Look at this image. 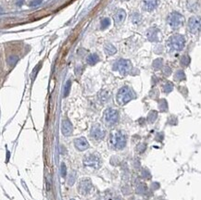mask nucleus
Here are the masks:
<instances>
[{"label": "nucleus", "mask_w": 201, "mask_h": 200, "mask_svg": "<svg viewBox=\"0 0 201 200\" xmlns=\"http://www.w3.org/2000/svg\"><path fill=\"white\" fill-rule=\"evenodd\" d=\"M189 63H190V58L188 57V56H182V59H181V64L182 65V66H185V67H186V66H188L189 65Z\"/></svg>", "instance_id": "nucleus-20"}, {"label": "nucleus", "mask_w": 201, "mask_h": 200, "mask_svg": "<svg viewBox=\"0 0 201 200\" xmlns=\"http://www.w3.org/2000/svg\"><path fill=\"white\" fill-rule=\"evenodd\" d=\"M61 132L65 136H70L72 132H73V127H72L71 122L69 120H62L61 123Z\"/></svg>", "instance_id": "nucleus-12"}, {"label": "nucleus", "mask_w": 201, "mask_h": 200, "mask_svg": "<svg viewBox=\"0 0 201 200\" xmlns=\"http://www.w3.org/2000/svg\"><path fill=\"white\" fill-rule=\"evenodd\" d=\"M125 18H126V12H125L123 9H118V10L116 11V13L114 14V16H113L114 22H115V23L118 24V25L121 24V23L124 22Z\"/></svg>", "instance_id": "nucleus-15"}, {"label": "nucleus", "mask_w": 201, "mask_h": 200, "mask_svg": "<svg viewBox=\"0 0 201 200\" xmlns=\"http://www.w3.org/2000/svg\"><path fill=\"white\" fill-rule=\"evenodd\" d=\"M86 61L89 65H96L99 61V57L97 54H91L86 59Z\"/></svg>", "instance_id": "nucleus-17"}, {"label": "nucleus", "mask_w": 201, "mask_h": 200, "mask_svg": "<svg viewBox=\"0 0 201 200\" xmlns=\"http://www.w3.org/2000/svg\"><path fill=\"white\" fill-rule=\"evenodd\" d=\"M43 2V0H32L30 2V7H37Z\"/></svg>", "instance_id": "nucleus-28"}, {"label": "nucleus", "mask_w": 201, "mask_h": 200, "mask_svg": "<svg viewBox=\"0 0 201 200\" xmlns=\"http://www.w3.org/2000/svg\"><path fill=\"white\" fill-rule=\"evenodd\" d=\"M67 174V167L65 165V163H61V166H60V175L62 177H65Z\"/></svg>", "instance_id": "nucleus-26"}, {"label": "nucleus", "mask_w": 201, "mask_h": 200, "mask_svg": "<svg viewBox=\"0 0 201 200\" xmlns=\"http://www.w3.org/2000/svg\"><path fill=\"white\" fill-rule=\"evenodd\" d=\"M74 145L79 151H84L89 147V143L84 137H80L74 140Z\"/></svg>", "instance_id": "nucleus-13"}, {"label": "nucleus", "mask_w": 201, "mask_h": 200, "mask_svg": "<svg viewBox=\"0 0 201 200\" xmlns=\"http://www.w3.org/2000/svg\"><path fill=\"white\" fill-rule=\"evenodd\" d=\"M172 89H173V85H172V83H167L165 85H164V87H163V90H164V92L165 93H171L172 91Z\"/></svg>", "instance_id": "nucleus-21"}, {"label": "nucleus", "mask_w": 201, "mask_h": 200, "mask_svg": "<svg viewBox=\"0 0 201 200\" xmlns=\"http://www.w3.org/2000/svg\"><path fill=\"white\" fill-rule=\"evenodd\" d=\"M113 69L115 70H119L121 75H127L132 69V63L128 59H120L115 63Z\"/></svg>", "instance_id": "nucleus-5"}, {"label": "nucleus", "mask_w": 201, "mask_h": 200, "mask_svg": "<svg viewBox=\"0 0 201 200\" xmlns=\"http://www.w3.org/2000/svg\"><path fill=\"white\" fill-rule=\"evenodd\" d=\"M167 22H168L169 26L172 29L176 30V29H179L181 26L184 25L185 18L178 12H172L168 16Z\"/></svg>", "instance_id": "nucleus-4"}, {"label": "nucleus", "mask_w": 201, "mask_h": 200, "mask_svg": "<svg viewBox=\"0 0 201 200\" xmlns=\"http://www.w3.org/2000/svg\"><path fill=\"white\" fill-rule=\"evenodd\" d=\"M109 24H111V21H109L108 18H104V19L101 21V28L103 30L107 28L109 26Z\"/></svg>", "instance_id": "nucleus-22"}, {"label": "nucleus", "mask_w": 201, "mask_h": 200, "mask_svg": "<svg viewBox=\"0 0 201 200\" xmlns=\"http://www.w3.org/2000/svg\"><path fill=\"white\" fill-rule=\"evenodd\" d=\"M91 188H92V183H91L90 179L83 178L80 183V187H79L80 192L83 195H84V194H87L91 190Z\"/></svg>", "instance_id": "nucleus-14"}, {"label": "nucleus", "mask_w": 201, "mask_h": 200, "mask_svg": "<svg viewBox=\"0 0 201 200\" xmlns=\"http://www.w3.org/2000/svg\"><path fill=\"white\" fill-rule=\"evenodd\" d=\"M104 50H105V53L107 54V56H112V55H114V54H116V52H117L116 47H115L113 45L109 44V43H107V44L105 45Z\"/></svg>", "instance_id": "nucleus-16"}, {"label": "nucleus", "mask_w": 201, "mask_h": 200, "mask_svg": "<svg viewBox=\"0 0 201 200\" xmlns=\"http://www.w3.org/2000/svg\"><path fill=\"white\" fill-rule=\"evenodd\" d=\"M159 4V0H142V8L145 11L154 10Z\"/></svg>", "instance_id": "nucleus-11"}, {"label": "nucleus", "mask_w": 201, "mask_h": 200, "mask_svg": "<svg viewBox=\"0 0 201 200\" xmlns=\"http://www.w3.org/2000/svg\"><path fill=\"white\" fill-rule=\"evenodd\" d=\"M70 85H71V82L69 80V81L66 83L65 86H64V93H63L64 97H67L69 96V94H70Z\"/></svg>", "instance_id": "nucleus-19"}, {"label": "nucleus", "mask_w": 201, "mask_h": 200, "mask_svg": "<svg viewBox=\"0 0 201 200\" xmlns=\"http://www.w3.org/2000/svg\"><path fill=\"white\" fill-rule=\"evenodd\" d=\"M161 66H162V59H156L154 62H153V67L155 68V69H159V68H161Z\"/></svg>", "instance_id": "nucleus-27"}, {"label": "nucleus", "mask_w": 201, "mask_h": 200, "mask_svg": "<svg viewBox=\"0 0 201 200\" xmlns=\"http://www.w3.org/2000/svg\"><path fill=\"white\" fill-rule=\"evenodd\" d=\"M105 130L102 128V126L99 124H96L91 129V136L96 140H102L105 137Z\"/></svg>", "instance_id": "nucleus-8"}, {"label": "nucleus", "mask_w": 201, "mask_h": 200, "mask_svg": "<svg viewBox=\"0 0 201 200\" xmlns=\"http://www.w3.org/2000/svg\"><path fill=\"white\" fill-rule=\"evenodd\" d=\"M133 98H134V94L132 92V90L128 86H123L119 90L116 99L119 105L123 106L128 102H130Z\"/></svg>", "instance_id": "nucleus-1"}, {"label": "nucleus", "mask_w": 201, "mask_h": 200, "mask_svg": "<svg viewBox=\"0 0 201 200\" xmlns=\"http://www.w3.org/2000/svg\"><path fill=\"white\" fill-rule=\"evenodd\" d=\"M83 164H84V166L89 167V168L98 169L101 165V161L97 156L87 155L83 159Z\"/></svg>", "instance_id": "nucleus-7"}, {"label": "nucleus", "mask_w": 201, "mask_h": 200, "mask_svg": "<svg viewBox=\"0 0 201 200\" xmlns=\"http://www.w3.org/2000/svg\"><path fill=\"white\" fill-rule=\"evenodd\" d=\"M158 107H159V110H160L161 111L166 110H167V107H168V106H167V102H166L165 100H164V99L160 100V101H159V104H158Z\"/></svg>", "instance_id": "nucleus-24"}, {"label": "nucleus", "mask_w": 201, "mask_h": 200, "mask_svg": "<svg viewBox=\"0 0 201 200\" xmlns=\"http://www.w3.org/2000/svg\"><path fill=\"white\" fill-rule=\"evenodd\" d=\"M39 67H40V64H39V66L35 67V69H33L32 73V78H34V77H35V74L37 73V70H39Z\"/></svg>", "instance_id": "nucleus-29"}, {"label": "nucleus", "mask_w": 201, "mask_h": 200, "mask_svg": "<svg viewBox=\"0 0 201 200\" xmlns=\"http://www.w3.org/2000/svg\"><path fill=\"white\" fill-rule=\"evenodd\" d=\"M70 200H75V199H70Z\"/></svg>", "instance_id": "nucleus-30"}, {"label": "nucleus", "mask_w": 201, "mask_h": 200, "mask_svg": "<svg viewBox=\"0 0 201 200\" xmlns=\"http://www.w3.org/2000/svg\"><path fill=\"white\" fill-rule=\"evenodd\" d=\"M157 117H158V113H157L156 111H151V112L148 114V121H149V122H154V121L156 120Z\"/></svg>", "instance_id": "nucleus-23"}, {"label": "nucleus", "mask_w": 201, "mask_h": 200, "mask_svg": "<svg viewBox=\"0 0 201 200\" xmlns=\"http://www.w3.org/2000/svg\"><path fill=\"white\" fill-rule=\"evenodd\" d=\"M168 46L175 51H181L186 46V39L181 34L172 35L168 40Z\"/></svg>", "instance_id": "nucleus-2"}, {"label": "nucleus", "mask_w": 201, "mask_h": 200, "mask_svg": "<svg viewBox=\"0 0 201 200\" xmlns=\"http://www.w3.org/2000/svg\"><path fill=\"white\" fill-rule=\"evenodd\" d=\"M18 57L17 56H10L9 59H8V63L10 65V66H14L16 63H17V61H18Z\"/></svg>", "instance_id": "nucleus-25"}, {"label": "nucleus", "mask_w": 201, "mask_h": 200, "mask_svg": "<svg viewBox=\"0 0 201 200\" xmlns=\"http://www.w3.org/2000/svg\"><path fill=\"white\" fill-rule=\"evenodd\" d=\"M188 29L192 33H198L200 31V19L198 17H191L188 22Z\"/></svg>", "instance_id": "nucleus-9"}, {"label": "nucleus", "mask_w": 201, "mask_h": 200, "mask_svg": "<svg viewBox=\"0 0 201 200\" xmlns=\"http://www.w3.org/2000/svg\"><path fill=\"white\" fill-rule=\"evenodd\" d=\"M145 35H147V38L150 41V42H158L159 41V35H160V32L158 31V28L156 27H151L149 28L147 32H145Z\"/></svg>", "instance_id": "nucleus-10"}, {"label": "nucleus", "mask_w": 201, "mask_h": 200, "mask_svg": "<svg viewBox=\"0 0 201 200\" xmlns=\"http://www.w3.org/2000/svg\"><path fill=\"white\" fill-rule=\"evenodd\" d=\"M111 143L115 148L122 149L126 145V137L122 133L114 131L111 134Z\"/></svg>", "instance_id": "nucleus-3"}, {"label": "nucleus", "mask_w": 201, "mask_h": 200, "mask_svg": "<svg viewBox=\"0 0 201 200\" xmlns=\"http://www.w3.org/2000/svg\"><path fill=\"white\" fill-rule=\"evenodd\" d=\"M105 121L107 125L112 126L116 124L119 120V112L114 108H107L104 114Z\"/></svg>", "instance_id": "nucleus-6"}, {"label": "nucleus", "mask_w": 201, "mask_h": 200, "mask_svg": "<svg viewBox=\"0 0 201 200\" xmlns=\"http://www.w3.org/2000/svg\"><path fill=\"white\" fill-rule=\"evenodd\" d=\"M174 79L176 81H182L186 79V74L182 70H178L176 71V73L174 74Z\"/></svg>", "instance_id": "nucleus-18"}]
</instances>
